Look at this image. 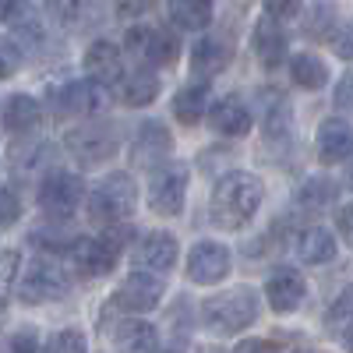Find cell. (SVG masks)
Here are the masks:
<instances>
[{"mask_svg":"<svg viewBox=\"0 0 353 353\" xmlns=\"http://www.w3.org/2000/svg\"><path fill=\"white\" fill-rule=\"evenodd\" d=\"M261 198H265V188H261V181L251 170H230V173L219 176L216 188H212L209 216H212V223L219 230L237 233L258 216Z\"/></svg>","mask_w":353,"mask_h":353,"instance_id":"obj_1","label":"cell"},{"mask_svg":"<svg viewBox=\"0 0 353 353\" xmlns=\"http://www.w3.org/2000/svg\"><path fill=\"white\" fill-rule=\"evenodd\" d=\"M258 311H261L258 293L251 286H233L201 301V325L212 336H237L254 325Z\"/></svg>","mask_w":353,"mask_h":353,"instance_id":"obj_2","label":"cell"},{"mask_svg":"<svg viewBox=\"0 0 353 353\" xmlns=\"http://www.w3.org/2000/svg\"><path fill=\"white\" fill-rule=\"evenodd\" d=\"M134 201H138L134 176L131 173H110L88 194V219L96 226H121L124 219H131Z\"/></svg>","mask_w":353,"mask_h":353,"instance_id":"obj_3","label":"cell"},{"mask_svg":"<svg viewBox=\"0 0 353 353\" xmlns=\"http://www.w3.org/2000/svg\"><path fill=\"white\" fill-rule=\"evenodd\" d=\"M124 241H128V230L106 226L103 237H81V241H74L68 251H71L74 269H78L81 276H88V279H96V276L113 272L117 258H121V251H124Z\"/></svg>","mask_w":353,"mask_h":353,"instance_id":"obj_4","label":"cell"},{"mask_svg":"<svg viewBox=\"0 0 353 353\" xmlns=\"http://www.w3.org/2000/svg\"><path fill=\"white\" fill-rule=\"evenodd\" d=\"M68 290H71V279L64 272V265L43 254L36 261H28V269L21 272L18 297H21V304H50V301L68 297Z\"/></svg>","mask_w":353,"mask_h":353,"instance_id":"obj_5","label":"cell"},{"mask_svg":"<svg viewBox=\"0 0 353 353\" xmlns=\"http://www.w3.org/2000/svg\"><path fill=\"white\" fill-rule=\"evenodd\" d=\"M64 145L81 166H103L121 149V131H117V124H106V121L78 124L74 131H68Z\"/></svg>","mask_w":353,"mask_h":353,"instance_id":"obj_6","label":"cell"},{"mask_svg":"<svg viewBox=\"0 0 353 353\" xmlns=\"http://www.w3.org/2000/svg\"><path fill=\"white\" fill-rule=\"evenodd\" d=\"M188 163H166L156 166L152 181H149V209L163 219H173L184 212V201H188Z\"/></svg>","mask_w":353,"mask_h":353,"instance_id":"obj_7","label":"cell"},{"mask_svg":"<svg viewBox=\"0 0 353 353\" xmlns=\"http://www.w3.org/2000/svg\"><path fill=\"white\" fill-rule=\"evenodd\" d=\"M81 176L74 173H64V170H53L43 176V184L36 191V201H39V209L50 216V219H68L74 209H78V201H81Z\"/></svg>","mask_w":353,"mask_h":353,"instance_id":"obj_8","label":"cell"},{"mask_svg":"<svg viewBox=\"0 0 353 353\" xmlns=\"http://www.w3.org/2000/svg\"><path fill=\"white\" fill-rule=\"evenodd\" d=\"M53 113L57 117H92V113H99L103 106H106V85H99V81H92V78H85V81H68V85H61L53 92Z\"/></svg>","mask_w":353,"mask_h":353,"instance_id":"obj_9","label":"cell"},{"mask_svg":"<svg viewBox=\"0 0 353 353\" xmlns=\"http://www.w3.org/2000/svg\"><path fill=\"white\" fill-rule=\"evenodd\" d=\"M233 269V254L219 241H198L188 254V279L198 286H216L230 276Z\"/></svg>","mask_w":353,"mask_h":353,"instance_id":"obj_10","label":"cell"},{"mask_svg":"<svg viewBox=\"0 0 353 353\" xmlns=\"http://www.w3.org/2000/svg\"><path fill=\"white\" fill-rule=\"evenodd\" d=\"M173 152V131L163 121H141L131 141V163L141 170H156Z\"/></svg>","mask_w":353,"mask_h":353,"instance_id":"obj_11","label":"cell"},{"mask_svg":"<svg viewBox=\"0 0 353 353\" xmlns=\"http://www.w3.org/2000/svg\"><path fill=\"white\" fill-rule=\"evenodd\" d=\"M159 301H163V276L141 272V269H134L121 286H117V293H113V304L131 311V314L152 311V307H159Z\"/></svg>","mask_w":353,"mask_h":353,"instance_id":"obj_12","label":"cell"},{"mask_svg":"<svg viewBox=\"0 0 353 353\" xmlns=\"http://www.w3.org/2000/svg\"><path fill=\"white\" fill-rule=\"evenodd\" d=\"M0 18L4 25L14 32V39L21 43V50H39L43 46V14L32 0H4V8H0Z\"/></svg>","mask_w":353,"mask_h":353,"instance_id":"obj_13","label":"cell"},{"mask_svg":"<svg viewBox=\"0 0 353 353\" xmlns=\"http://www.w3.org/2000/svg\"><path fill=\"white\" fill-rule=\"evenodd\" d=\"M176 254H181V248H176L173 233H163V230L145 233L134 248V269L152 272V276H166L176 265Z\"/></svg>","mask_w":353,"mask_h":353,"instance_id":"obj_14","label":"cell"},{"mask_svg":"<svg viewBox=\"0 0 353 353\" xmlns=\"http://www.w3.org/2000/svg\"><path fill=\"white\" fill-rule=\"evenodd\" d=\"M307 297V283L297 269H276L269 279H265V301H269V307L276 314H290V311H297Z\"/></svg>","mask_w":353,"mask_h":353,"instance_id":"obj_15","label":"cell"},{"mask_svg":"<svg viewBox=\"0 0 353 353\" xmlns=\"http://www.w3.org/2000/svg\"><path fill=\"white\" fill-rule=\"evenodd\" d=\"M314 149H318V159L325 166H339L350 159V149H353V128L346 117H325L318 124V134H314Z\"/></svg>","mask_w":353,"mask_h":353,"instance_id":"obj_16","label":"cell"},{"mask_svg":"<svg viewBox=\"0 0 353 353\" xmlns=\"http://www.w3.org/2000/svg\"><path fill=\"white\" fill-rule=\"evenodd\" d=\"M254 57H258V64L261 68H279L286 61V53H290V36H286V28L279 25V18L272 14H265L254 21Z\"/></svg>","mask_w":353,"mask_h":353,"instance_id":"obj_17","label":"cell"},{"mask_svg":"<svg viewBox=\"0 0 353 353\" xmlns=\"http://www.w3.org/2000/svg\"><path fill=\"white\" fill-rule=\"evenodd\" d=\"M85 71L99 85H117L124 78V50L110 39H96L85 50Z\"/></svg>","mask_w":353,"mask_h":353,"instance_id":"obj_18","label":"cell"},{"mask_svg":"<svg viewBox=\"0 0 353 353\" xmlns=\"http://www.w3.org/2000/svg\"><path fill=\"white\" fill-rule=\"evenodd\" d=\"M233 61V43L226 36H201L194 46H191V71L201 78V81H209L212 74L226 71Z\"/></svg>","mask_w":353,"mask_h":353,"instance_id":"obj_19","label":"cell"},{"mask_svg":"<svg viewBox=\"0 0 353 353\" xmlns=\"http://www.w3.org/2000/svg\"><path fill=\"white\" fill-rule=\"evenodd\" d=\"M209 113V124L216 134H226V138H244L254 124V117L248 110V103L241 96H223L212 110H205Z\"/></svg>","mask_w":353,"mask_h":353,"instance_id":"obj_20","label":"cell"},{"mask_svg":"<svg viewBox=\"0 0 353 353\" xmlns=\"http://www.w3.org/2000/svg\"><path fill=\"white\" fill-rule=\"evenodd\" d=\"M113 346H117V353H156L159 350V332H156V325H149V321L128 318V321L117 325Z\"/></svg>","mask_w":353,"mask_h":353,"instance_id":"obj_21","label":"cell"},{"mask_svg":"<svg viewBox=\"0 0 353 353\" xmlns=\"http://www.w3.org/2000/svg\"><path fill=\"white\" fill-rule=\"evenodd\" d=\"M4 128L8 131H14V134H28V131H36L39 128V121H43V106H39V99L36 96H25V92H18V96H11L8 103H4Z\"/></svg>","mask_w":353,"mask_h":353,"instance_id":"obj_22","label":"cell"},{"mask_svg":"<svg viewBox=\"0 0 353 353\" xmlns=\"http://www.w3.org/2000/svg\"><path fill=\"white\" fill-rule=\"evenodd\" d=\"M261 117H265V134L276 138V141H286L290 138V121H293V110H290V99L279 96V88H261Z\"/></svg>","mask_w":353,"mask_h":353,"instance_id":"obj_23","label":"cell"},{"mask_svg":"<svg viewBox=\"0 0 353 353\" xmlns=\"http://www.w3.org/2000/svg\"><path fill=\"white\" fill-rule=\"evenodd\" d=\"M297 254L304 265H325L336 258V237L325 226H307L297 237Z\"/></svg>","mask_w":353,"mask_h":353,"instance_id":"obj_24","label":"cell"},{"mask_svg":"<svg viewBox=\"0 0 353 353\" xmlns=\"http://www.w3.org/2000/svg\"><path fill=\"white\" fill-rule=\"evenodd\" d=\"M290 78L297 88H304V92H321V88L329 85V68L318 53H297L290 61Z\"/></svg>","mask_w":353,"mask_h":353,"instance_id":"obj_25","label":"cell"},{"mask_svg":"<svg viewBox=\"0 0 353 353\" xmlns=\"http://www.w3.org/2000/svg\"><path fill=\"white\" fill-rule=\"evenodd\" d=\"M205 110H209V85H205V81L184 85L181 92L173 96V117L181 124H188V128H194L201 121Z\"/></svg>","mask_w":353,"mask_h":353,"instance_id":"obj_26","label":"cell"},{"mask_svg":"<svg viewBox=\"0 0 353 353\" xmlns=\"http://www.w3.org/2000/svg\"><path fill=\"white\" fill-rule=\"evenodd\" d=\"M176 57H181V39H176L170 28H149L141 61L152 64V68H170V64H176Z\"/></svg>","mask_w":353,"mask_h":353,"instance_id":"obj_27","label":"cell"},{"mask_svg":"<svg viewBox=\"0 0 353 353\" xmlns=\"http://www.w3.org/2000/svg\"><path fill=\"white\" fill-rule=\"evenodd\" d=\"M170 18L184 32H201L212 21V0H170Z\"/></svg>","mask_w":353,"mask_h":353,"instance_id":"obj_28","label":"cell"},{"mask_svg":"<svg viewBox=\"0 0 353 353\" xmlns=\"http://www.w3.org/2000/svg\"><path fill=\"white\" fill-rule=\"evenodd\" d=\"M156 96H159V78H156L152 68H134V74L121 88V103L124 106H134V110L156 103Z\"/></svg>","mask_w":353,"mask_h":353,"instance_id":"obj_29","label":"cell"},{"mask_svg":"<svg viewBox=\"0 0 353 353\" xmlns=\"http://www.w3.org/2000/svg\"><path fill=\"white\" fill-rule=\"evenodd\" d=\"M346 21H339V11L336 4H329V0H318V4H311V14H307V32L321 43H336L339 28Z\"/></svg>","mask_w":353,"mask_h":353,"instance_id":"obj_30","label":"cell"},{"mask_svg":"<svg viewBox=\"0 0 353 353\" xmlns=\"http://www.w3.org/2000/svg\"><path fill=\"white\" fill-rule=\"evenodd\" d=\"M336 181L332 176H307L304 188L297 191V205L307 212H318V209H329V205L336 201Z\"/></svg>","mask_w":353,"mask_h":353,"instance_id":"obj_31","label":"cell"},{"mask_svg":"<svg viewBox=\"0 0 353 353\" xmlns=\"http://www.w3.org/2000/svg\"><path fill=\"white\" fill-rule=\"evenodd\" d=\"M85 336L78 329H61L43 343V353H85Z\"/></svg>","mask_w":353,"mask_h":353,"instance_id":"obj_32","label":"cell"},{"mask_svg":"<svg viewBox=\"0 0 353 353\" xmlns=\"http://www.w3.org/2000/svg\"><path fill=\"white\" fill-rule=\"evenodd\" d=\"M329 332H336L343 346H350V290H343L339 301L329 307Z\"/></svg>","mask_w":353,"mask_h":353,"instance_id":"obj_33","label":"cell"},{"mask_svg":"<svg viewBox=\"0 0 353 353\" xmlns=\"http://www.w3.org/2000/svg\"><path fill=\"white\" fill-rule=\"evenodd\" d=\"M18 269H21V261L14 251H0V301L8 297V293L14 290L18 283Z\"/></svg>","mask_w":353,"mask_h":353,"instance_id":"obj_34","label":"cell"},{"mask_svg":"<svg viewBox=\"0 0 353 353\" xmlns=\"http://www.w3.org/2000/svg\"><path fill=\"white\" fill-rule=\"evenodd\" d=\"M46 156H50V145H43V141H39V145H28V149H18V152H14V166H18L21 173H32Z\"/></svg>","mask_w":353,"mask_h":353,"instance_id":"obj_35","label":"cell"},{"mask_svg":"<svg viewBox=\"0 0 353 353\" xmlns=\"http://www.w3.org/2000/svg\"><path fill=\"white\" fill-rule=\"evenodd\" d=\"M18 68H21V50H18L8 36H0V81L11 78Z\"/></svg>","mask_w":353,"mask_h":353,"instance_id":"obj_36","label":"cell"},{"mask_svg":"<svg viewBox=\"0 0 353 353\" xmlns=\"http://www.w3.org/2000/svg\"><path fill=\"white\" fill-rule=\"evenodd\" d=\"M32 244H39V248H53V251H68V248L74 244V237H68L64 230L50 226V233H46V230H32Z\"/></svg>","mask_w":353,"mask_h":353,"instance_id":"obj_37","label":"cell"},{"mask_svg":"<svg viewBox=\"0 0 353 353\" xmlns=\"http://www.w3.org/2000/svg\"><path fill=\"white\" fill-rule=\"evenodd\" d=\"M46 4L61 21H78L85 14V8H88V0H46Z\"/></svg>","mask_w":353,"mask_h":353,"instance_id":"obj_38","label":"cell"},{"mask_svg":"<svg viewBox=\"0 0 353 353\" xmlns=\"http://www.w3.org/2000/svg\"><path fill=\"white\" fill-rule=\"evenodd\" d=\"M18 212H21V205H18L14 191H4V188H0V226L14 223V219H18Z\"/></svg>","mask_w":353,"mask_h":353,"instance_id":"obj_39","label":"cell"},{"mask_svg":"<svg viewBox=\"0 0 353 353\" xmlns=\"http://www.w3.org/2000/svg\"><path fill=\"white\" fill-rule=\"evenodd\" d=\"M39 350V336L36 329H21L11 336V353H36Z\"/></svg>","mask_w":353,"mask_h":353,"instance_id":"obj_40","label":"cell"},{"mask_svg":"<svg viewBox=\"0 0 353 353\" xmlns=\"http://www.w3.org/2000/svg\"><path fill=\"white\" fill-rule=\"evenodd\" d=\"M152 8H156V0H117V14L121 18H141Z\"/></svg>","mask_w":353,"mask_h":353,"instance_id":"obj_41","label":"cell"},{"mask_svg":"<svg viewBox=\"0 0 353 353\" xmlns=\"http://www.w3.org/2000/svg\"><path fill=\"white\" fill-rule=\"evenodd\" d=\"M265 8H269V14L272 18H293V14H297L301 11V0H265Z\"/></svg>","mask_w":353,"mask_h":353,"instance_id":"obj_42","label":"cell"},{"mask_svg":"<svg viewBox=\"0 0 353 353\" xmlns=\"http://www.w3.org/2000/svg\"><path fill=\"white\" fill-rule=\"evenodd\" d=\"M145 36H149V28H145V25H134V28H128V39H124L128 53L138 57V61H141V50H145Z\"/></svg>","mask_w":353,"mask_h":353,"instance_id":"obj_43","label":"cell"},{"mask_svg":"<svg viewBox=\"0 0 353 353\" xmlns=\"http://www.w3.org/2000/svg\"><path fill=\"white\" fill-rule=\"evenodd\" d=\"M233 353H279L269 339H244L237 350H233Z\"/></svg>","mask_w":353,"mask_h":353,"instance_id":"obj_44","label":"cell"},{"mask_svg":"<svg viewBox=\"0 0 353 353\" xmlns=\"http://www.w3.org/2000/svg\"><path fill=\"white\" fill-rule=\"evenodd\" d=\"M336 99H339V106H343V110L350 106V74L339 81V88H336Z\"/></svg>","mask_w":353,"mask_h":353,"instance_id":"obj_45","label":"cell"},{"mask_svg":"<svg viewBox=\"0 0 353 353\" xmlns=\"http://www.w3.org/2000/svg\"><path fill=\"white\" fill-rule=\"evenodd\" d=\"M339 230H343V237H350V209L339 212Z\"/></svg>","mask_w":353,"mask_h":353,"instance_id":"obj_46","label":"cell"},{"mask_svg":"<svg viewBox=\"0 0 353 353\" xmlns=\"http://www.w3.org/2000/svg\"><path fill=\"white\" fill-rule=\"evenodd\" d=\"M0 325H4V307H0Z\"/></svg>","mask_w":353,"mask_h":353,"instance_id":"obj_47","label":"cell"},{"mask_svg":"<svg viewBox=\"0 0 353 353\" xmlns=\"http://www.w3.org/2000/svg\"><path fill=\"white\" fill-rule=\"evenodd\" d=\"M156 353H159V350H156ZM166 353H184V350H166Z\"/></svg>","mask_w":353,"mask_h":353,"instance_id":"obj_48","label":"cell"}]
</instances>
